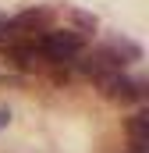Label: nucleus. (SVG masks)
Masks as SVG:
<instances>
[{"instance_id":"obj_1","label":"nucleus","mask_w":149,"mask_h":153,"mask_svg":"<svg viewBox=\"0 0 149 153\" xmlns=\"http://www.w3.org/2000/svg\"><path fill=\"white\" fill-rule=\"evenodd\" d=\"M32 46H36V57H43L46 64H68L85 53V39L71 29H50L32 39Z\"/></svg>"},{"instance_id":"obj_2","label":"nucleus","mask_w":149,"mask_h":153,"mask_svg":"<svg viewBox=\"0 0 149 153\" xmlns=\"http://www.w3.org/2000/svg\"><path fill=\"white\" fill-rule=\"evenodd\" d=\"M53 7H25L18 11L14 18H4V43H14V39H29L32 32H50L53 29Z\"/></svg>"},{"instance_id":"obj_3","label":"nucleus","mask_w":149,"mask_h":153,"mask_svg":"<svg viewBox=\"0 0 149 153\" xmlns=\"http://www.w3.org/2000/svg\"><path fill=\"white\" fill-rule=\"evenodd\" d=\"M100 93L114 103H142L146 100V78H131L124 71H114V75L100 78Z\"/></svg>"},{"instance_id":"obj_4","label":"nucleus","mask_w":149,"mask_h":153,"mask_svg":"<svg viewBox=\"0 0 149 153\" xmlns=\"http://www.w3.org/2000/svg\"><path fill=\"white\" fill-rule=\"evenodd\" d=\"M107 53H110L114 61L124 68V64H135V61H142V46L135 43V39H128V36H110L107 43H100Z\"/></svg>"},{"instance_id":"obj_5","label":"nucleus","mask_w":149,"mask_h":153,"mask_svg":"<svg viewBox=\"0 0 149 153\" xmlns=\"http://www.w3.org/2000/svg\"><path fill=\"white\" fill-rule=\"evenodd\" d=\"M4 61H7L11 68L32 71V68H36V46H32V39H14V43H4Z\"/></svg>"},{"instance_id":"obj_6","label":"nucleus","mask_w":149,"mask_h":153,"mask_svg":"<svg viewBox=\"0 0 149 153\" xmlns=\"http://www.w3.org/2000/svg\"><path fill=\"white\" fill-rule=\"evenodd\" d=\"M128 143H131V153H146L149 146V111L146 107H139L135 114L128 117Z\"/></svg>"},{"instance_id":"obj_7","label":"nucleus","mask_w":149,"mask_h":153,"mask_svg":"<svg viewBox=\"0 0 149 153\" xmlns=\"http://www.w3.org/2000/svg\"><path fill=\"white\" fill-rule=\"evenodd\" d=\"M68 14V22H71V32H78V36H92L96 29H100V18L92 14V11H85V7H68L64 11Z\"/></svg>"},{"instance_id":"obj_8","label":"nucleus","mask_w":149,"mask_h":153,"mask_svg":"<svg viewBox=\"0 0 149 153\" xmlns=\"http://www.w3.org/2000/svg\"><path fill=\"white\" fill-rule=\"evenodd\" d=\"M7 125H11V111H7V107H0V128H7Z\"/></svg>"},{"instance_id":"obj_9","label":"nucleus","mask_w":149,"mask_h":153,"mask_svg":"<svg viewBox=\"0 0 149 153\" xmlns=\"http://www.w3.org/2000/svg\"><path fill=\"white\" fill-rule=\"evenodd\" d=\"M0 43H4V14H0Z\"/></svg>"},{"instance_id":"obj_10","label":"nucleus","mask_w":149,"mask_h":153,"mask_svg":"<svg viewBox=\"0 0 149 153\" xmlns=\"http://www.w3.org/2000/svg\"><path fill=\"white\" fill-rule=\"evenodd\" d=\"M128 153H131V150H128Z\"/></svg>"}]
</instances>
